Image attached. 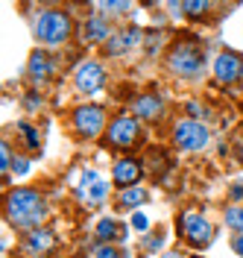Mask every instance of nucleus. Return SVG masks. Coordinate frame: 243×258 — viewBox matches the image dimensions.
<instances>
[{
	"mask_svg": "<svg viewBox=\"0 0 243 258\" xmlns=\"http://www.w3.org/2000/svg\"><path fill=\"white\" fill-rule=\"evenodd\" d=\"M47 217L44 197L33 188H15L6 194V220L15 229H38Z\"/></svg>",
	"mask_w": 243,
	"mask_h": 258,
	"instance_id": "obj_1",
	"label": "nucleus"
},
{
	"mask_svg": "<svg viewBox=\"0 0 243 258\" xmlns=\"http://www.w3.org/2000/svg\"><path fill=\"white\" fill-rule=\"evenodd\" d=\"M167 68L176 74V77H185V80H194L202 74V68H205V53L202 47L196 44V41H179L176 47L170 50V56H167Z\"/></svg>",
	"mask_w": 243,
	"mask_h": 258,
	"instance_id": "obj_2",
	"label": "nucleus"
},
{
	"mask_svg": "<svg viewBox=\"0 0 243 258\" xmlns=\"http://www.w3.org/2000/svg\"><path fill=\"white\" fill-rule=\"evenodd\" d=\"M67 35H70V18L65 12L47 9L35 18V38L44 47H59L62 41H67Z\"/></svg>",
	"mask_w": 243,
	"mask_h": 258,
	"instance_id": "obj_3",
	"label": "nucleus"
},
{
	"mask_svg": "<svg viewBox=\"0 0 243 258\" xmlns=\"http://www.w3.org/2000/svg\"><path fill=\"white\" fill-rule=\"evenodd\" d=\"M179 229H182V238L191 243V246H208L214 241V226L202 217V214H179Z\"/></svg>",
	"mask_w": 243,
	"mask_h": 258,
	"instance_id": "obj_4",
	"label": "nucleus"
},
{
	"mask_svg": "<svg viewBox=\"0 0 243 258\" xmlns=\"http://www.w3.org/2000/svg\"><path fill=\"white\" fill-rule=\"evenodd\" d=\"M208 129L202 126V123H196V120H179L176 126H173V141L176 147L182 150H188V153H194V150H202V147L208 144Z\"/></svg>",
	"mask_w": 243,
	"mask_h": 258,
	"instance_id": "obj_5",
	"label": "nucleus"
},
{
	"mask_svg": "<svg viewBox=\"0 0 243 258\" xmlns=\"http://www.w3.org/2000/svg\"><path fill=\"white\" fill-rule=\"evenodd\" d=\"M106 135H109V144L112 147H132L138 138H141V123L132 117V114H120V117H114L109 129H106Z\"/></svg>",
	"mask_w": 243,
	"mask_h": 258,
	"instance_id": "obj_6",
	"label": "nucleus"
},
{
	"mask_svg": "<svg viewBox=\"0 0 243 258\" xmlns=\"http://www.w3.org/2000/svg\"><path fill=\"white\" fill-rule=\"evenodd\" d=\"M106 126V112L100 106H79L73 112V129L82 138H97Z\"/></svg>",
	"mask_w": 243,
	"mask_h": 258,
	"instance_id": "obj_7",
	"label": "nucleus"
},
{
	"mask_svg": "<svg viewBox=\"0 0 243 258\" xmlns=\"http://www.w3.org/2000/svg\"><path fill=\"white\" fill-rule=\"evenodd\" d=\"M106 85V71L100 62H82L76 68V88L82 94H97Z\"/></svg>",
	"mask_w": 243,
	"mask_h": 258,
	"instance_id": "obj_8",
	"label": "nucleus"
},
{
	"mask_svg": "<svg viewBox=\"0 0 243 258\" xmlns=\"http://www.w3.org/2000/svg\"><path fill=\"white\" fill-rule=\"evenodd\" d=\"M214 77L223 82V85H231V82H237L243 77V59L237 53H220L217 59H214Z\"/></svg>",
	"mask_w": 243,
	"mask_h": 258,
	"instance_id": "obj_9",
	"label": "nucleus"
},
{
	"mask_svg": "<svg viewBox=\"0 0 243 258\" xmlns=\"http://www.w3.org/2000/svg\"><path fill=\"white\" fill-rule=\"evenodd\" d=\"M141 41V30L138 27H126V30H117L112 32V38L106 41V56H123V53H129L135 44Z\"/></svg>",
	"mask_w": 243,
	"mask_h": 258,
	"instance_id": "obj_10",
	"label": "nucleus"
},
{
	"mask_svg": "<svg viewBox=\"0 0 243 258\" xmlns=\"http://www.w3.org/2000/svg\"><path fill=\"white\" fill-rule=\"evenodd\" d=\"M109 38H112L109 18H103V15L85 18V24H82V41L85 44H100V41H109Z\"/></svg>",
	"mask_w": 243,
	"mask_h": 258,
	"instance_id": "obj_11",
	"label": "nucleus"
},
{
	"mask_svg": "<svg viewBox=\"0 0 243 258\" xmlns=\"http://www.w3.org/2000/svg\"><path fill=\"white\" fill-rule=\"evenodd\" d=\"M132 112L138 117H144V120H158V117H164V100L158 94H152V91L141 94V97H135Z\"/></svg>",
	"mask_w": 243,
	"mask_h": 258,
	"instance_id": "obj_12",
	"label": "nucleus"
},
{
	"mask_svg": "<svg viewBox=\"0 0 243 258\" xmlns=\"http://www.w3.org/2000/svg\"><path fill=\"white\" fill-rule=\"evenodd\" d=\"M138 176H141V161L138 159H120L114 164V185H117L120 191L135 188Z\"/></svg>",
	"mask_w": 243,
	"mask_h": 258,
	"instance_id": "obj_13",
	"label": "nucleus"
},
{
	"mask_svg": "<svg viewBox=\"0 0 243 258\" xmlns=\"http://www.w3.org/2000/svg\"><path fill=\"white\" fill-rule=\"evenodd\" d=\"M79 194L88 200V203H100L106 194H109V185L97 176V173H82V185H79Z\"/></svg>",
	"mask_w": 243,
	"mask_h": 258,
	"instance_id": "obj_14",
	"label": "nucleus"
},
{
	"mask_svg": "<svg viewBox=\"0 0 243 258\" xmlns=\"http://www.w3.org/2000/svg\"><path fill=\"white\" fill-rule=\"evenodd\" d=\"M53 59H50L44 50H35L33 53V59H30V77H33L35 82H41V80H47L50 74H53Z\"/></svg>",
	"mask_w": 243,
	"mask_h": 258,
	"instance_id": "obj_15",
	"label": "nucleus"
},
{
	"mask_svg": "<svg viewBox=\"0 0 243 258\" xmlns=\"http://www.w3.org/2000/svg\"><path fill=\"white\" fill-rule=\"evenodd\" d=\"M27 246H30V252H47V249H53V232H47V229H33Z\"/></svg>",
	"mask_w": 243,
	"mask_h": 258,
	"instance_id": "obj_16",
	"label": "nucleus"
},
{
	"mask_svg": "<svg viewBox=\"0 0 243 258\" xmlns=\"http://www.w3.org/2000/svg\"><path fill=\"white\" fill-rule=\"evenodd\" d=\"M144 200H146V191L135 185V188H126V191L120 194V200H117V203H120V209H138Z\"/></svg>",
	"mask_w": 243,
	"mask_h": 258,
	"instance_id": "obj_17",
	"label": "nucleus"
},
{
	"mask_svg": "<svg viewBox=\"0 0 243 258\" xmlns=\"http://www.w3.org/2000/svg\"><path fill=\"white\" fill-rule=\"evenodd\" d=\"M94 235H97L100 241H114V235H120V238H123V229L114 223L112 217H106V220H100V223H97V232H94Z\"/></svg>",
	"mask_w": 243,
	"mask_h": 258,
	"instance_id": "obj_18",
	"label": "nucleus"
},
{
	"mask_svg": "<svg viewBox=\"0 0 243 258\" xmlns=\"http://www.w3.org/2000/svg\"><path fill=\"white\" fill-rule=\"evenodd\" d=\"M226 223L237 232V235H243V206H231V209H226Z\"/></svg>",
	"mask_w": 243,
	"mask_h": 258,
	"instance_id": "obj_19",
	"label": "nucleus"
},
{
	"mask_svg": "<svg viewBox=\"0 0 243 258\" xmlns=\"http://www.w3.org/2000/svg\"><path fill=\"white\" fill-rule=\"evenodd\" d=\"M100 12H109V15H123V12H129L132 3H126V0H117V3H97Z\"/></svg>",
	"mask_w": 243,
	"mask_h": 258,
	"instance_id": "obj_20",
	"label": "nucleus"
},
{
	"mask_svg": "<svg viewBox=\"0 0 243 258\" xmlns=\"http://www.w3.org/2000/svg\"><path fill=\"white\" fill-rule=\"evenodd\" d=\"M94 258H129L123 249H117L114 243H103V246H97L94 249Z\"/></svg>",
	"mask_w": 243,
	"mask_h": 258,
	"instance_id": "obj_21",
	"label": "nucleus"
},
{
	"mask_svg": "<svg viewBox=\"0 0 243 258\" xmlns=\"http://www.w3.org/2000/svg\"><path fill=\"white\" fill-rule=\"evenodd\" d=\"M12 153H9V144H6V141H3V144H0V173H3V182H6V179H9V167H12Z\"/></svg>",
	"mask_w": 243,
	"mask_h": 258,
	"instance_id": "obj_22",
	"label": "nucleus"
},
{
	"mask_svg": "<svg viewBox=\"0 0 243 258\" xmlns=\"http://www.w3.org/2000/svg\"><path fill=\"white\" fill-rule=\"evenodd\" d=\"M18 132L24 135V141H27V147H30V150H38V132H35L30 123H18Z\"/></svg>",
	"mask_w": 243,
	"mask_h": 258,
	"instance_id": "obj_23",
	"label": "nucleus"
},
{
	"mask_svg": "<svg viewBox=\"0 0 243 258\" xmlns=\"http://www.w3.org/2000/svg\"><path fill=\"white\" fill-rule=\"evenodd\" d=\"M179 9L188 12V15H205V12H211V3H205V0H202V3H194V0H191V3H182Z\"/></svg>",
	"mask_w": 243,
	"mask_h": 258,
	"instance_id": "obj_24",
	"label": "nucleus"
},
{
	"mask_svg": "<svg viewBox=\"0 0 243 258\" xmlns=\"http://www.w3.org/2000/svg\"><path fill=\"white\" fill-rule=\"evenodd\" d=\"M132 226H135V229H138V232H144L146 226H149V220H146L144 214H135V217H132Z\"/></svg>",
	"mask_w": 243,
	"mask_h": 258,
	"instance_id": "obj_25",
	"label": "nucleus"
},
{
	"mask_svg": "<svg viewBox=\"0 0 243 258\" xmlns=\"http://www.w3.org/2000/svg\"><path fill=\"white\" fill-rule=\"evenodd\" d=\"M15 173H21V176L30 173V161L27 159H15Z\"/></svg>",
	"mask_w": 243,
	"mask_h": 258,
	"instance_id": "obj_26",
	"label": "nucleus"
},
{
	"mask_svg": "<svg viewBox=\"0 0 243 258\" xmlns=\"http://www.w3.org/2000/svg\"><path fill=\"white\" fill-rule=\"evenodd\" d=\"M231 246H234V252L243 258V235H234V238H231Z\"/></svg>",
	"mask_w": 243,
	"mask_h": 258,
	"instance_id": "obj_27",
	"label": "nucleus"
},
{
	"mask_svg": "<svg viewBox=\"0 0 243 258\" xmlns=\"http://www.w3.org/2000/svg\"><path fill=\"white\" fill-rule=\"evenodd\" d=\"M231 197H234V200H240V197H243V185H237V188L231 191Z\"/></svg>",
	"mask_w": 243,
	"mask_h": 258,
	"instance_id": "obj_28",
	"label": "nucleus"
},
{
	"mask_svg": "<svg viewBox=\"0 0 243 258\" xmlns=\"http://www.w3.org/2000/svg\"><path fill=\"white\" fill-rule=\"evenodd\" d=\"M161 258H185L182 252H167V255H161Z\"/></svg>",
	"mask_w": 243,
	"mask_h": 258,
	"instance_id": "obj_29",
	"label": "nucleus"
}]
</instances>
